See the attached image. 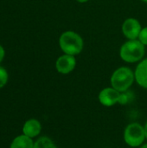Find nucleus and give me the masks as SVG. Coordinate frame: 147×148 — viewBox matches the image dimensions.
<instances>
[{
	"mask_svg": "<svg viewBox=\"0 0 147 148\" xmlns=\"http://www.w3.org/2000/svg\"><path fill=\"white\" fill-rule=\"evenodd\" d=\"M120 55L126 62H136L144 56L145 45L139 40H130L122 45Z\"/></svg>",
	"mask_w": 147,
	"mask_h": 148,
	"instance_id": "3",
	"label": "nucleus"
},
{
	"mask_svg": "<svg viewBox=\"0 0 147 148\" xmlns=\"http://www.w3.org/2000/svg\"><path fill=\"white\" fill-rule=\"evenodd\" d=\"M42 131V125L36 119L28 120L23 127V134L33 139L37 137Z\"/></svg>",
	"mask_w": 147,
	"mask_h": 148,
	"instance_id": "8",
	"label": "nucleus"
},
{
	"mask_svg": "<svg viewBox=\"0 0 147 148\" xmlns=\"http://www.w3.org/2000/svg\"><path fill=\"white\" fill-rule=\"evenodd\" d=\"M4 55H5V52H4V49L0 45V62L3 61V59L4 58Z\"/></svg>",
	"mask_w": 147,
	"mask_h": 148,
	"instance_id": "14",
	"label": "nucleus"
},
{
	"mask_svg": "<svg viewBox=\"0 0 147 148\" xmlns=\"http://www.w3.org/2000/svg\"><path fill=\"white\" fill-rule=\"evenodd\" d=\"M135 75L133 70L127 67H121L116 69L111 77V85L120 93L127 91L133 85Z\"/></svg>",
	"mask_w": 147,
	"mask_h": 148,
	"instance_id": "2",
	"label": "nucleus"
},
{
	"mask_svg": "<svg viewBox=\"0 0 147 148\" xmlns=\"http://www.w3.org/2000/svg\"><path fill=\"white\" fill-rule=\"evenodd\" d=\"M34 148H57L53 140L48 137H40L35 143Z\"/></svg>",
	"mask_w": 147,
	"mask_h": 148,
	"instance_id": "11",
	"label": "nucleus"
},
{
	"mask_svg": "<svg viewBox=\"0 0 147 148\" xmlns=\"http://www.w3.org/2000/svg\"><path fill=\"white\" fill-rule=\"evenodd\" d=\"M8 82V73L6 69L0 66V88L4 87Z\"/></svg>",
	"mask_w": 147,
	"mask_h": 148,
	"instance_id": "12",
	"label": "nucleus"
},
{
	"mask_svg": "<svg viewBox=\"0 0 147 148\" xmlns=\"http://www.w3.org/2000/svg\"><path fill=\"white\" fill-rule=\"evenodd\" d=\"M124 141L131 147H139L146 140L145 127L139 123L133 122L129 124L124 131Z\"/></svg>",
	"mask_w": 147,
	"mask_h": 148,
	"instance_id": "4",
	"label": "nucleus"
},
{
	"mask_svg": "<svg viewBox=\"0 0 147 148\" xmlns=\"http://www.w3.org/2000/svg\"><path fill=\"white\" fill-rule=\"evenodd\" d=\"M141 24L135 18L126 19L122 25V31L126 37L130 40H135L139 36L141 32Z\"/></svg>",
	"mask_w": 147,
	"mask_h": 148,
	"instance_id": "6",
	"label": "nucleus"
},
{
	"mask_svg": "<svg viewBox=\"0 0 147 148\" xmlns=\"http://www.w3.org/2000/svg\"><path fill=\"white\" fill-rule=\"evenodd\" d=\"M121 93L111 88H106L102 89L99 94V101L105 107H112L120 102Z\"/></svg>",
	"mask_w": 147,
	"mask_h": 148,
	"instance_id": "5",
	"label": "nucleus"
},
{
	"mask_svg": "<svg viewBox=\"0 0 147 148\" xmlns=\"http://www.w3.org/2000/svg\"><path fill=\"white\" fill-rule=\"evenodd\" d=\"M59 44L65 54L75 56L81 52L84 43L79 34L74 31H66L60 36Z\"/></svg>",
	"mask_w": 147,
	"mask_h": 148,
	"instance_id": "1",
	"label": "nucleus"
},
{
	"mask_svg": "<svg viewBox=\"0 0 147 148\" xmlns=\"http://www.w3.org/2000/svg\"><path fill=\"white\" fill-rule=\"evenodd\" d=\"M34 143L33 139L22 134L13 140L10 148H34Z\"/></svg>",
	"mask_w": 147,
	"mask_h": 148,
	"instance_id": "10",
	"label": "nucleus"
},
{
	"mask_svg": "<svg viewBox=\"0 0 147 148\" xmlns=\"http://www.w3.org/2000/svg\"><path fill=\"white\" fill-rule=\"evenodd\" d=\"M77 2H79V3H86V2H88V0H76Z\"/></svg>",
	"mask_w": 147,
	"mask_h": 148,
	"instance_id": "16",
	"label": "nucleus"
},
{
	"mask_svg": "<svg viewBox=\"0 0 147 148\" xmlns=\"http://www.w3.org/2000/svg\"><path fill=\"white\" fill-rule=\"evenodd\" d=\"M76 65V60L75 58V56L67 55L60 56L55 63V68L57 71L61 74L66 75L74 70Z\"/></svg>",
	"mask_w": 147,
	"mask_h": 148,
	"instance_id": "7",
	"label": "nucleus"
},
{
	"mask_svg": "<svg viewBox=\"0 0 147 148\" xmlns=\"http://www.w3.org/2000/svg\"><path fill=\"white\" fill-rule=\"evenodd\" d=\"M140 148H147V143L146 144H144V145H143V146H142Z\"/></svg>",
	"mask_w": 147,
	"mask_h": 148,
	"instance_id": "17",
	"label": "nucleus"
},
{
	"mask_svg": "<svg viewBox=\"0 0 147 148\" xmlns=\"http://www.w3.org/2000/svg\"><path fill=\"white\" fill-rule=\"evenodd\" d=\"M142 1H144V2H146L147 3V0H142Z\"/></svg>",
	"mask_w": 147,
	"mask_h": 148,
	"instance_id": "18",
	"label": "nucleus"
},
{
	"mask_svg": "<svg viewBox=\"0 0 147 148\" xmlns=\"http://www.w3.org/2000/svg\"><path fill=\"white\" fill-rule=\"evenodd\" d=\"M139 41L144 45H147V27L141 29V32L139 34Z\"/></svg>",
	"mask_w": 147,
	"mask_h": 148,
	"instance_id": "13",
	"label": "nucleus"
},
{
	"mask_svg": "<svg viewBox=\"0 0 147 148\" xmlns=\"http://www.w3.org/2000/svg\"><path fill=\"white\" fill-rule=\"evenodd\" d=\"M144 127H145V133H146V138L147 140V122L146 124L144 126Z\"/></svg>",
	"mask_w": 147,
	"mask_h": 148,
	"instance_id": "15",
	"label": "nucleus"
},
{
	"mask_svg": "<svg viewBox=\"0 0 147 148\" xmlns=\"http://www.w3.org/2000/svg\"><path fill=\"white\" fill-rule=\"evenodd\" d=\"M134 75L137 83L140 87L147 88V58L137 66Z\"/></svg>",
	"mask_w": 147,
	"mask_h": 148,
	"instance_id": "9",
	"label": "nucleus"
}]
</instances>
